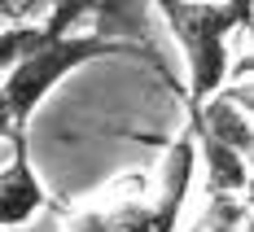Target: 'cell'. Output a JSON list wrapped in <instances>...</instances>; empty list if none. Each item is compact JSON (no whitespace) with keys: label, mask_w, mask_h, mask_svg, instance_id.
I'll use <instances>...</instances> for the list:
<instances>
[{"label":"cell","mask_w":254,"mask_h":232,"mask_svg":"<svg viewBox=\"0 0 254 232\" xmlns=\"http://www.w3.org/2000/svg\"><path fill=\"white\" fill-rule=\"evenodd\" d=\"M189 127L197 131V136H215V140L232 145L237 154H246V158L254 162V127H250V118H246V110L232 101L228 92H219V97L206 105Z\"/></svg>","instance_id":"obj_6"},{"label":"cell","mask_w":254,"mask_h":232,"mask_svg":"<svg viewBox=\"0 0 254 232\" xmlns=\"http://www.w3.org/2000/svg\"><path fill=\"white\" fill-rule=\"evenodd\" d=\"M153 9H158V0H101V9L92 13V35L131 44V49L149 53L153 61H158V53L149 49V40H153ZM158 66H162V61H158Z\"/></svg>","instance_id":"obj_5"},{"label":"cell","mask_w":254,"mask_h":232,"mask_svg":"<svg viewBox=\"0 0 254 232\" xmlns=\"http://www.w3.org/2000/svg\"><path fill=\"white\" fill-rule=\"evenodd\" d=\"M228 4H232V13L241 18V26L254 22V0H228Z\"/></svg>","instance_id":"obj_11"},{"label":"cell","mask_w":254,"mask_h":232,"mask_svg":"<svg viewBox=\"0 0 254 232\" xmlns=\"http://www.w3.org/2000/svg\"><path fill=\"white\" fill-rule=\"evenodd\" d=\"M97 9H101V0H53V4H49V18H44V31H49L53 40L75 35V26L83 22V18L92 22Z\"/></svg>","instance_id":"obj_8"},{"label":"cell","mask_w":254,"mask_h":232,"mask_svg":"<svg viewBox=\"0 0 254 232\" xmlns=\"http://www.w3.org/2000/svg\"><path fill=\"white\" fill-rule=\"evenodd\" d=\"M197 131L189 127L180 140L167 145V158H162V180H158V232H176V219L184 210V197H189V184L197 175Z\"/></svg>","instance_id":"obj_4"},{"label":"cell","mask_w":254,"mask_h":232,"mask_svg":"<svg viewBox=\"0 0 254 232\" xmlns=\"http://www.w3.org/2000/svg\"><path fill=\"white\" fill-rule=\"evenodd\" d=\"M22 9H26V0H4V18H9V22H18Z\"/></svg>","instance_id":"obj_12"},{"label":"cell","mask_w":254,"mask_h":232,"mask_svg":"<svg viewBox=\"0 0 254 232\" xmlns=\"http://www.w3.org/2000/svg\"><path fill=\"white\" fill-rule=\"evenodd\" d=\"M40 210H44V188H40V175L31 167L26 131H9V162L0 171V224L22 228Z\"/></svg>","instance_id":"obj_3"},{"label":"cell","mask_w":254,"mask_h":232,"mask_svg":"<svg viewBox=\"0 0 254 232\" xmlns=\"http://www.w3.org/2000/svg\"><path fill=\"white\" fill-rule=\"evenodd\" d=\"M110 228L114 232H158V206L145 202H123L110 210Z\"/></svg>","instance_id":"obj_9"},{"label":"cell","mask_w":254,"mask_h":232,"mask_svg":"<svg viewBox=\"0 0 254 232\" xmlns=\"http://www.w3.org/2000/svg\"><path fill=\"white\" fill-rule=\"evenodd\" d=\"M171 35L189 61V123L215 101L228 83V35L241 26L228 0H158Z\"/></svg>","instance_id":"obj_1"},{"label":"cell","mask_w":254,"mask_h":232,"mask_svg":"<svg viewBox=\"0 0 254 232\" xmlns=\"http://www.w3.org/2000/svg\"><path fill=\"white\" fill-rule=\"evenodd\" d=\"M197 154H202V167H206V188L210 197H237L250 188L254 175H246V162L250 158L237 154L232 145L215 140V136H197Z\"/></svg>","instance_id":"obj_7"},{"label":"cell","mask_w":254,"mask_h":232,"mask_svg":"<svg viewBox=\"0 0 254 232\" xmlns=\"http://www.w3.org/2000/svg\"><path fill=\"white\" fill-rule=\"evenodd\" d=\"M66 232H114L110 228V210H83V215H75L66 224Z\"/></svg>","instance_id":"obj_10"},{"label":"cell","mask_w":254,"mask_h":232,"mask_svg":"<svg viewBox=\"0 0 254 232\" xmlns=\"http://www.w3.org/2000/svg\"><path fill=\"white\" fill-rule=\"evenodd\" d=\"M246 197H250V206H254V180H250V188H246Z\"/></svg>","instance_id":"obj_13"},{"label":"cell","mask_w":254,"mask_h":232,"mask_svg":"<svg viewBox=\"0 0 254 232\" xmlns=\"http://www.w3.org/2000/svg\"><path fill=\"white\" fill-rule=\"evenodd\" d=\"M127 53H140L131 44H119V40H105V35H62V40H44L40 49L22 57L13 70H4V127L22 131L26 118L35 114V105L49 97L53 88L66 75L83 70L88 61H101V57H127ZM149 57V53H140ZM153 61V57H149ZM158 66V61H153Z\"/></svg>","instance_id":"obj_2"}]
</instances>
